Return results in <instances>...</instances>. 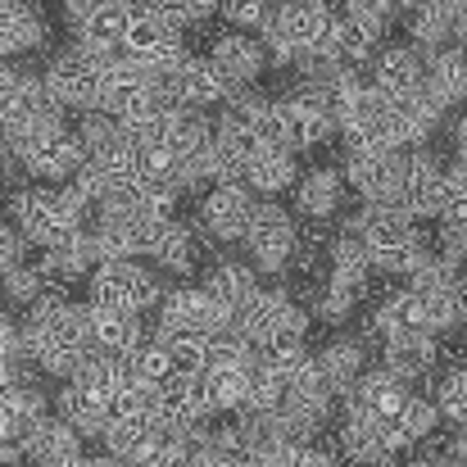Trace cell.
<instances>
[{
    "label": "cell",
    "instance_id": "cell-1",
    "mask_svg": "<svg viewBox=\"0 0 467 467\" xmlns=\"http://www.w3.org/2000/svg\"><path fill=\"white\" fill-rule=\"evenodd\" d=\"M91 218H96V204L73 182H64V186L32 182L9 195V227L23 236V245H36V250L68 241L73 232L91 227Z\"/></svg>",
    "mask_w": 467,
    "mask_h": 467
},
{
    "label": "cell",
    "instance_id": "cell-2",
    "mask_svg": "<svg viewBox=\"0 0 467 467\" xmlns=\"http://www.w3.org/2000/svg\"><path fill=\"white\" fill-rule=\"evenodd\" d=\"M349 232L358 236V245L368 250V264L386 277H413V268L427 259V241L418 232V223L400 209V204H363L358 218L349 223Z\"/></svg>",
    "mask_w": 467,
    "mask_h": 467
},
{
    "label": "cell",
    "instance_id": "cell-3",
    "mask_svg": "<svg viewBox=\"0 0 467 467\" xmlns=\"http://www.w3.org/2000/svg\"><path fill=\"white\" fill-rule=\"evenodd\" d=\"M296 241H300V227H296V213L282 204V200H259L250 223H245V264L264 277H282L291 273V259H296Z\"/></svg>",
    "mask_w": 467,
    "mask_h": 467
},
{
    "label": "cell",
    "instance_id": "cell-4",
    "mask_svg": "<svg viewBox=\"0 0 467 467\" xmlns=\"http://www.w3.org/2000/svg\"><path fill=\"white\" fill-rule=\"evenodd\" d=\"M163 300V282L159 273H150L146 264L137 259H123V264H100L91 277H87V305L96 309H119V313H150Z\"/></svg>",
    "mask_w": 467,
    "mask_h": 467
},
{
    "label": "cell",
    "instance_id": "cell-5",
    "mask_svg": "<svg viewBox=\"0 0 467 467\" xmlns=\"http://www.w3.org/2000/svg\"><path fill=\"white\" fill-rule=\"evenodd\" d=\"M331 132H336V119L327 114V105L313 91H291V96L268 105V141L291 150V155L322 146Z\"/></svg>",
    "mask_w": 467,
    "mask_h": 467
},
{
    "label": "cell",
    "instance_id": "cell-6",
    "mask_svg": "<svg viewBox=\"0 0 467 467\" xmlns=\"http://www.w3.org/2000/svg\"><path fill=\"white\" fill-rule=\"evenodd\" d=\"M309 309L305 305H296V296L286 291V286H273V291H254L241 313H236V322H232V331L241 336V340H250L254 349L264 345V340H273V336H309Z\"/></svg>",
    "mask_w": 467,
    "mask_h": 467
},
{
    "label": "cell",
    "instance_id": "cell-7",
    "mask_svg": "<svg viewBox=\"0 0 467 467\" xmlns=\"http://www.w3.org/2000/svg\"><path fill=\"white\" fill-rule=\"evenodd\" d=\"M223 336L232 331V317H223L218 305L204 296V286H172L163 291V300L155 305V340H168V336Z\"/></svg>",
    "mask_w": 467,
    "mask_h": 467
},
{
    "label": "cell",
    "instance_id": "cell-8",
    "mask_svg": "<svg viewBox=\"0 0 467 467\" xmlns=\"http://www.w3.org/2000/svg\"><path fill=\"white\" fill-rule=\"evenodd\" d=\"M41 82H46V91H50V100L59 109L91 114L96 109V96H100V59L73 46V50H64V55H55L46 64Z\"/></svg>",
    "mask_w": 467,
    "mask_h": 467
},
{
    "label": "cell",
    "instance_id": "cell-9",
    "mask_svg": "<svg viewBox=\"0 0 467 467\" xmlns=\"http://www.w3.org/2000/svg\"><path fill=\"white\" fill-rule=\"evenodd\" d=\"M254 204H259V200H254V191H250L245 182H213V186L204 191V200H200L195 227H204L209 241L232 245V241L245 236V223H250Z\"/></svg>",
    "mask_w": 467,
    "mask_h": 467
},
{
    "label": "cell",
    "instance_id": "cell-10",
    "mask_svg": "<svg viewBox=\"0 0 467 467\" xmlns=\"http://www.w3.org/2000/svg\"><path fill=\"white\" fill-rule=\"evenodd\" d=\"M395 204H400L413 223L441 218V209H445V168L427 155V150H404Z\"/></svg>",
    "mask_w": 467,
    "mask_h": 467
},
{
    "label": "cell",
    "instance_id": "cell-11",
    "mask_svg": "<svg viewBox=\"0 0 467 467\" xmlns=\"http://www.w3.org/2000/svg\"><path fill=\"white\" fill-rule=\"evenodd\" d=\"M123 59H132L137 68L146 73H168L186 59V46H182V32L159 23L155 14H132L128 18V36H123Z\"/></svg>",
    "mask_w": 467,
    "mask_h": 467
},
{
    "label": "cell",
    "instance_id": "cell-12",
    "mask_svg": "<svg viewBox=\"0 0 467 467\" xmlns=\"http://www.w3.org/2000/svg\"><path fill=\"white\" fill-rule=\"evenodd\" d=\"M268 27H273L296 55H305V50H317V46L331 41V32H336V5H331V0H282V5L273 9Z\"/></svg>",
    "mask_w": 467,
    "mask_h": 467
},
{
    "label": "cell",
    "instance_id": "cell-13",
    "mask_svg": "<svg viewBox=\"0 0 467 467\" xmlns=\"http://www.w3.org/2000/svg\"><path fill=\"white\" fill-rule=\"evenodd\" d=\"M14 163H18L32 182H41V186H64V182H73V177H78V168L87 163V150H82L78 132L59 128V132L41 137L36 146H27Z\"/></svg>",
    "mask_w": 467,
    "mask_h": 467
},
{
    "label": "cell",
    "instance_id": "cell-14",
    "mask_svg": "<svg viewBox=\"0 0 467 467\" xmlns=\"http://www.w3.org/2000/svg\"><path fill=\"white\" fill-rule=\"evenodd\" d=\"M386 27H390V23H386L368 0H345V5L336 9V32H331L340 64H345V68L368 64V59L377 55V46H381Z\"/></svg>",
    "mask_w": 467,
    "mask_h": 467
},
{
    "label": "cell",
    "instance_id": "cell-15",
    "mask_svg": "<svg viewBox=\"0 0 467 467\" xmlns=\"http://www.w3.org/2000/svg\"><path fill=\"white\" fill-rule=\"evenodd\" d=\"M400 168H404V150H363V155H349L340 172H345V186L363 204H395Z\"/></svg>",
    "mask_w": 467,
    "mask_h": 467
},
{
    "label": "cell",
    "instance_id": "cell-16",
    "mask_svg": "<svg viewBox=\"0 0 467 467\" xmlns=\"http://www.w3.org/2000/svg\"><path fill=\"white\" fill-rule=\"evenodd\" d=\"M204 59L218 68V78H223L232 91L254 87V82H259V73L268 68L264 46H259L254 36H245V32H232V27L213 36V46H209V55H204Z\"/></svg>",
    "mask_w": 467,
    "mask_h": 467
},
{
    "label": "cell",
    "instance_id": "cell-17",
    "mask_svg": "<svg viewBox=\"0 0 467 467\" xmlns=\"http://www.w3.org/2000/svg\"><path fill=\"white\" fill-rule=\"evenodd\" d=\"M87 340L96 354H109V358H128L132 349H141L150 340L146 322L137 313H119V309H96L87 305Z\"/></svg>",
    "mask_w": 467,
    "mask_h": 467
},
{
    "label": "cell",
    "instance_id": "cell-18",
    "mask_svg": "<svg viewBox=\"0 0 467 467\" xmlns=\"http://www.w3.org/2000/svg\"><path fill=\"white\" fill-rule=\"evenodd\" d=\"M368 87L381 100H404L413 91H422V55L413 46H386L372 55V78Z\"/></svg>",
    "mask_w": 467,
    "mask_h": 467
},
{
    "label": "cell",
    "instance_id": "cell-19",
    "mask_svg": "<svg viewBox=\"0 0 467 467\" xmlns=\"http://www.w3.org/2000/svg\"><path fill=\"white\" fill-rule=\"evenodd\" d=\"M436 363H441V340L427 336V331H418V336H386L381 340V368L390 377H400L404 386L431 377Z\"/></svg>",
    "mask_w": 467,
    "mask_h": 467
},
{
    "label": "cell",
    "instance_id": "cell-20",
    "mask_svg": "<svg viewBox=\"0 0 467 467\" xmlns=\"http://www.w3.org/2000/svg\"><path fill=\"white\" fill-rule=\"evenodd\" d=\"M128 18H132L128 5H105V0H96V9H91L82 23H73L78 50H87V55H96V59H105V55H123Z\"/></svg>",
    "mask_w": 467,
    "mask_h": 467
},
{
    "label": "cell",
    "instance_id": "cell-21",
    "mask_svg": "<svg viewBox=\"0 0 467 467\" xmlns=\"http://www.w3.org/2000/svg\"><path fill=\"white\" fill-rule=\"evenodd\" d=\"M291 191H296V213H300V218L327 223V218L345 204V172L331 168V163H317L309 172H300V182H296Z\"/></svg>",
    "mask_w": 467,
    "mask_h": 467
},
{
    "label": "cell",
    "instance_id": "cell-22",
    "mask_svg": "<svg viewBox=\"0 0 467 467\" xmlns=\"http://www.w3.org/2000/svg\"><path fill=\"white\" fill-rule=\"evenodd\" d=\"M422 91L441 105L454 109L467 100V46H445L422 64Z\"/></svg>",
    "mask_w": 467,
    "mask_h": 467
},
{
    "label": "cell",
    "instance_id": "cell-23",
    "mask_svg": "<svg viewBox=\"0 0 467 467\" xmlns=\"http://www.w3.org/2000/svg\"><path fill=\"white\" fill-rule=\"evenodd\" d=\"M313 368L322 372L327 390H331L336 400H345V395L354 390V381L368 372V345L340 336V340H331V345H322V349L313 354Z\"/></svg>",
    "mask_w": 467,
    "mask_h": 467
},
{
    "label": "cell",
    "instance_id": "cell-24",
    "mask_svg": "<svg viewBox=\"0 0 467 467\" xmlns=\"http://www.w3.org/2000/svg\"><path fill=\"white\" fill-rule=\"evenodd\" d=\"M200 286H204V296L218 305L223 317H232V322H236L241 305L259 291V273H254L250 264H241V259H218Z\"/></svg>",
    "mask_w": 467,
    "mask_h": 467
},
{
    "label": "cell",
    "instance_id": "cell-25",
    "mask_svg": "<svg viewBox=\"0 0 467 467\" xmlns=\"http://www.w3.org/2000/svg\"><path fill=\"white\" fill-rule=\"evenodd\" d=\"M241 182L254 191V200H277L282 191H291L300 182V168H296V155L282 150V146H264L259 155L245 163Z\"/></svg>",
    "mask_w": 467,
    "mask_h": 467
},
{
    "label": "cell",
    "instance_id": "cell-26",
    "mask_svg": "<svg viewBox=\"0 0 467 467\" xmlns=\"http://www.w3.org/2000/svg\"><path fill=\"white\" fill-rule=\"evenodd\" d=\"M68 381H73L87 400H96L100 409H109V404L119 400V390L132 381V372H128L123 358H109V354H96V349H91V354L82 358V368H78Z\"/></svg>",
    "mask_w": 467,
    "mask_h": 467
},
{
    "label": "cell",
    "instance_id": "cell-27",
    "mask_svg": "<svg viewBox=\"0 0 467 467\" xmlns=\"http://www.w3.org/2000/svg\"><path fill=\"white\" fill-rule=\"evenodd\" d=\"M150 259L159 264V273L191 277V273L200 268V236H195V227H191V223L168 218V223H163V232H159L155 250H150Z\"/></svg>",
    "mask_w": 467,
    "mask_h": 467
},
{
    "label": "cell",
    "instance_id": "cell-28",
    "mask_svg": "<svg viewBox=\"0 0 467 467\" xmlns=\"http://www.w3.org/2000/svg\"><path fill=\"white\" fill-rule=\"evenodd\" d=\"M372 331H377L381 340H386V336H418V331L436 336V331L427 327V313H422V300H418L413 286H400V291H390V296L377 305Z\"/></svg>",
    "mask_w": 467,
    "mask_h": 467
},
{
    "label": "cell",
    "instance_id": "cell-29",
    "mask_svg": "<svg viewBox=\"0 0 467 467\" xmlns=\"http://www.w3.org/2000/svg\"><path fill=\"white\" fill-rule=\"evenodd\" d=\"M23 454H27V463L46 467L55 463V459H68V454H82V436L64 422V418H55V413H46L27 436H23Z\"/></svg>",
    "mask_w": 467,
    "mask_h": 467
},
{
    "label": "cell",
    "instance_id": "cell-30",
    "mask_svg": "<svg viewBox=\"0 0 467 467\" xmlns=\"http://www.w3.org/2000/svg\"><path fill=\"white\" fill-rule=\"evenodd\" d=\"M409 36H413V50L422 46L427 55H436V50H445L450 41H459V23H454L436 0H422V5H413V14H409Z\"/></svg>",
    "mask_w": 467,
    "mask_h": 467
},
{
    "label": "cell",
    "instance_id": "cell-31",
    "mask_svg": "<svg viewBox=\"0 0 467 467\" xmlns=\"http://www.w3.org/2000/svg\"><path fill=\"white\" fill-rule=\"evenodd\" d=\"M55 418H64L82 441H100V431H105V418H109V409H100L96 400H87L73 381H64L59 386V395H55Z\"/></svg>",
    "mask_w": 467,
    "mask_h": 467
},
{
    "label": "cell",
    "instance_id": "cell-32",
    "mask_svg": "<svg viewBox=\"0 0 467 467\" xmlns=\"http://www.w3.org/2000/svg\"><path fill=\"white\" fill-rule=\"evenodd\" d=\"M363 296H368V286H349V282L322 277V282L313 286V317L327 322V327H340V322L354 317V309H358Z\"/></svg>",
    "mask_w": 467,
    "mask_h": 467
},
{
    "label": "cell",
    "instance_id": "cell-33",
    "mask_svg": "<svg viewBox=\"0 0 467 467\" xmlns=\"http://www.w3.org/2000/svg\"><path fill=\"white\" fill-rule=\"evenodd\" d=\"M286 400V377L273 372L259 354L245 368V413H277Z\"/></svg>",
    "mask_w": 467,
    "mask_h": 467
},
{
    "label": "cell",
    "instance_id": "cell-34",
    "mask_svg": "<svg viewBox=\"0 0 467 467\" xmlns=\"http://www.w3.org/2000/svg\"><path fill=\"white\" fill-rule=\"evenodd\" d=\"M336 459H345V463H354V467H372V463H381V459H395V454H386V445L377 441V431L368 422L345 418L340 431H336Z\"/></svg>",
    "mask_w": 467,
    "mask_h": 467
},
{
    "label": "cell",
    "instance_id": "cell-35",
    "mask_svg": "<svg viewBox=\"0 0 467 467\" xmlns=\"http://www.w3.org/2000/svg\"><path fill=\"white\" fill-rule=\"evenodd\" d=\"M128 200H132V209L141 213V218H150V223H168V218H177V204H182V191L172 186V182H155V177H141L132 191H128Z\"/></svg>",
    "mask_w": 467,
    "mask_h": 467
},
{
    "label": "cell",
    "instance_id": "cell-36",
    "mask_svg": "<svg viewBox=\"0 0 467 467\" xmlns=\"http://www.w3.org/2000/svg\"><path fill=\"white\" fill-rule=\"evenodd\" d=\"M41 46H46V23H41V14H36L32 5H23V9L14 14V23L0 32V59L32 55V50H41Z\"/></svg>",
    "mask_w": 467,
    "mask_h": 467
},
{
    "label": "cell",
    "instance_id": "cell-37",
    "mask_svg": "<svg viewBox=\"0 0 467 467\" xmlns=\"http://www.w3.org/2000/svg\"><path fill=\"white\" fill-rule=\"evenodd\" d=\"M431 404H436L441 422H450L454 431H463L467 427V368L463 363H454V368L441 377V386H436Z\"/></svg>",
    "mask_w": 467,
    "mask_h": 467
},
{
    "label": "cell",
    "instance_id": "cell-38",
    "mask_svg": "<svg viewBox=\"0 0 467 467\" xmlns=\"http://www.w3.org/2000/svg\"><path fill=\"white\" fill-rule=\"evenodd\" d=\"M46 291H50V286H46V277H41L36 264H18V268H9V273L0 277V296H5L14 309H32Z\"/></svg>",
    "mask_w": 467,
    "mask_h": 467
},
{
    "label": "cell",
    "instance_id": "cell-39",
    "mask_svg": "<svg viewBox=\"0 0 467 467\" xmlns=\"http://www.w3.org/2000/svg\"><path fill=\"white\" fill-rule=\"evenodd\" d=\"M209 340H213V336H195V331H186V336H168V340H163V349H168L172 372H182V377H200V372H204Z\"/></svg>",
    "mask_w": 467,
    "mask_h": 467
},
{
    "label": "cell",
    "instance_id": "cell-40",
    "mask_svg": "<svg viewBox=\"0 0 467 467\" xmlns=\"http://www.w3.org/2000/svg\"><path fill=\"white\" fill-rule=\"evenodd\" d=\"M218 18L232 27V32H264L268 18H273V0H218Z\"/></svg>",
    "mask_w": 467,
    "mask_h": 467
},
{
    "label": "cell",
    "instance_id": "cell-41",
    "mask_svg": "<svg viewBox=\"0 0 467 467\" xmlns=\"http://www.w3.org/2000/svg\"><path fill=\"white\" fill-rule=\"evenodd\" d=\"M400 427H404V445H418V441H431L436 427H441V413L427 395H409L404 400V413H400Z\"/></svg>",
    "mask_w": 467,
    "mask_h": 467
},
{
    "label": "cell",
    "instance_id": "cell-42",
    "mask_svg": "<svg viewBox=\"0 0 467 467\" xmlns=\"http://www.w3.org/2000/svg\"><path fill=\"white\" fill-rule=\"evenodd\" d=\"M123 363H128L132 381H141V386H159V381L172 372V363H168V349H163V340H155V336H150L141 349H132Z\"/></svg>",
    "mask_w": 467,
    "mask_h": 467
},
{
    "label": "cell",
    "instance_id": "cell-43",
    "mask_svg": "<svg viewBox=\"0 0 467 467\" xmlns=\"http://www.w3.org/2000/svg\"><path fill=\"white\" fill-rule=\"evenodd\" d=\"M78 141H82V150L91 159V155H100V150H109V146H119L123 132H119V123H114L109 114L91 109V114H82V123H78Z\"/></svg>",
    "mask_w": 467,
    "mask_h": 467
},
{
    "label": "cell",
    "instance_id": "cell-44",
    "mask_svg": "<svg viewBox=\"0 0 467 467\" xmlns=\"http://www.w3.org/2000/svg\"><path fill=\"white\" fill-rule=\"evenodd\" d=\"M336 450H327V445H317V441H296V445H286V459L282 467H336Z\"/></svg>",
    "mask_w": 467,
    "mask_h": 467
},
{
    "label": "cell",
    "instance_id": "cell-45",
    "mask_svg": "<svg viewBox=\"0 0 467 467\" xmlns=\"http://www.w3.org/2000/svg\"><path fill=\"white\" fill-rule=\"evenodd\" d=\"M18 264H23V236L0 218V277H5L9 268H18Z\"/></svg>",
    "mask_w": 467,
    "mask_h": 467
},
{
    "label": "cell",
    "instance_id": "cell-46",
    "mask_svg": "<svg viewBox=\"0 0 467 467\" xmlns=\"http://www.w3.org/2000/svg\"><path fill=\"white\" fill-rule=\"evenodd\" d=\"M218 14V0H186V27H195V23H209Z\"/></svg>",
    "mask_w": 467,
    "mask_h": 467
},
{
    "label": "cell",
    "instance_id": "cell-47",
    "mask_svg": "<svg viewBox=\"0 0 467 467\" xmlns=\"http://www.w3.org/2000/svg\"><path fill=\"white\" fill-rule=\"evenodd\" d=\"M186 467H236V463H232L227 454H218V450H209V445H204V450H195V454H191V463Z\"/></svg>",
    "mask_w": 467,
    "mask_h": 467
},
{
    "label": "cell",
    "instance_id": "cell-48",
    "mask_svg": "<svg viewBox=\"0 0 467 467\" xmlns=\"http://www.w3.org/2000/svg\"><path fill=\"white\" fill-rule=\"evenodd\" d=\"M454 327L467 336V277H459V291H454Z\"/></svg>",
    "mask_w": 467,
    "mask_h": 467
},
{
    "label": "cell",
    "instance_id": "cell-49",
    "mask_svg": "<svg viewBox=\"0 0 467 467\" xmlns=\"http://www.w3.org/2000/svg\"><path fill=\"white\" fill-rule=\"evenodd\" d=\"M23 463H27L23 445H14V441H0V467H23Z\"/></svg>",
    "mask_w": 467,
    "mask_h": 467
},
{
    "label": "cell",
    "instance_id": "cell-50",
    "mask_svg": "<svg viewBox=\"0 0 467 467\" xmlns=\"http://www.w3.org/2000/svg\"><path fill=\"white\" fill-rule=\"evenodd\" d=\"M91 9H96V0H64V18L68 23H82Z\"/></svg>",
    "mask_w": 467,
    "mask_h": 467
},
{
    "label": "cell",
    "instance_id": "cell-51",
    "mask_svg": "<svg viewBox=\"0 0 467 467\" xmlns=\"http://www.w3.org/2000/svg\"><path fill=\"white\" fill-rule=\"evenodd\" d=\"M46 467H87V454H68V459H55V463Z\"/></svg>",
    "mask_w": 467,
    "mask_h": 467
},
{
    "label": "cell",
    "instance_id": "cell-52",
    "mask_svg": "<svg viewBox=\"0 0 467 467\" xmlns=\"http://www.w3.org/2000/svg\"><path fill=\"white\" fill-rule=\"evenodd\" d=\"M463 141H467V114L459 119V132H454V146H463Z\"/></svg>",
    "mask_w": 467,
    "mask_h": 467
},
{
    "label": "cell",
    "instance_id": "cell-53",
    "mask_svg": "<svg viewBox=\"0 0 467 467\" xmlns=\"http://www.w3.org/2000/svg\"><path fill=\"white\" fill-rule=\"evenodd\" d=\"M459 168H463V172H467V141H463V146H459Z\"/></svg>",
    "mask_w": 467,
    "mask_h": 467
},
{
    "label": "cell",
    "instance_id": "cell-54",
    "mask_svg": "<svg viewBox=\"0 0 467 467\" xmlns=\"http://www.w3.org/2000/svg\"><path fill=\"white\" fill-rule=\"evenodd\" d=\"M372 467H400V459H381V463H372Z\"/></svg>",
    "mask_w": 467,
    "mask_h": 467
},
{
    "label": "cell",
    "instance_id": "cell-55",
    "mask_svg": "<svg viewBox=\"0 0 467 467\" xmlns=\"http://www.w3.org/2000/svg\"><path fill=\"white\" fill-rule=\"evenodd\" d=\"M463 259H467V245H463Z\"/></svg>",
    "mask_w": 467,
    "mask_h": 467
},
{
    "label": "cell",
    "instance_id": "cell-56",
    "mask_svg": "<svg viewBox=\"0 0 467 467\" xmlns=\"http://www.w3.org/2000/svg\"><path fill=\"white\" fill-rule=\"evenodd\" d=\"M0 313H5V305H0Z\"/></svg>",
    "mask_w": 467,
    "mask_h": 467
},
{
    "label": "cell",
    "instance_id": "cell-57",
    "mask_svg": "<svg viewBox=\"0 0 467 467\" xmlns=\"http://www.w3.org/2000/svg\"><path fill=\"white\" fill-rule=\"evenodd\" d=\"M463 41H467V32H463Z\"/></svg>",
    "mask_w": 467,
    "mask_h": 467
}]
</instances>
